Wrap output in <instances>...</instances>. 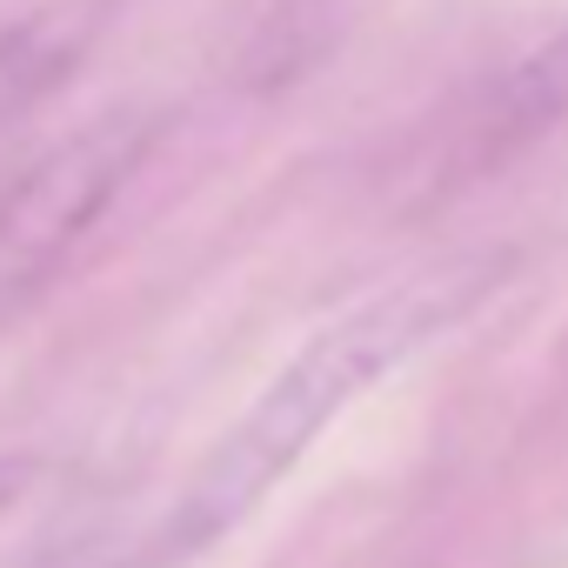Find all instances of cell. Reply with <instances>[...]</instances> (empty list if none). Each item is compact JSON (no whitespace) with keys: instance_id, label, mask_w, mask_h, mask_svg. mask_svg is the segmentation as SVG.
<instances>
[{"instance_id":"obj_1","label":"cell","mask_w":568,"mask_h":568,"mask_svg":"<svg viewBox=\"0 0 568 568\" xmlns=\"http://www.w3.org/2000/svg\"><path fill=\"white\" fill-rule=\"evenodd\" d=\"M501 267H508L501 254H462V261H442V267L395 281L388 295L328 322L254 395V408L214 442V455L187 475V488L174 495V508L161 515V528L148 535V548L128 568H174V561L214 548L234 521H247L267 501V488L315 448V435L355 395H368L388 368H402L422 342H435L448 322H462L501 281Z\"/></svg>"},{"instance_id":"obj_2","label":"cell","mask_w":568,"mask_h":568,"mask_svg":"<svg viewBox=\"0 0 568 568\" xmlns=\"http://www.w3.org/2000/svg\"><path fill=\"white\" fill-rule=\"evenodd\" d=\"M141 114H94L88 128L61 134L41 161H28L0 187V322L21 315L48 281L74 261V247L101 227L114 194L148 154Z\"/></svg>"},{"instance_id":"obj_3","label":"cell","mask_w":568,"mask_h":568,"mask_svg":"<svg viewBox=\"0 0 568 568\" xmlns=\"http://www.w3.org/2000/svg\"><path fill=\"white\" fill-rule=\"evenodd\" d=\"M121 0H41L21 21L0 28V114H21L54 94L101 41Z\"/></svg>"},{"instance_id":"obj_4","label":"cell","mask_w":568,"mask_h":568,"mask_svg":"<svg viewBox=\"0 0 568 568\" xmlns=\"http://www.w3.org/2000/svg\"><path fill=\"white\" fill-rule=\"evenodd\" d=\"M568 114V21L495 88V101H488V128H495V141L501 148H521L528 134H541V128H555Z\"/></svg>"},{"instance_id":"obj_5","label":"cell","mask_w":568,"mask_h":568,"mask_svg":"<svg viewBox=\"0 0 568 568\" xmlns=\"http://www.w3.org/2000/svg\"><path fill=\"white\" fill-rule=\"evenodd\" d=\"M34 481H41V462L34 455H0V515H8Z\"/></svg>"}]
</instances>
